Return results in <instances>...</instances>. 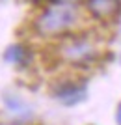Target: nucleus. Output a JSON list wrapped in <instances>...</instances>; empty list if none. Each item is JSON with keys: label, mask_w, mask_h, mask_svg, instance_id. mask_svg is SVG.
<instances>
[{"label": "nucleus", "mask_w": 121, "mask_h": 125, "mask_svg": "<svg viewBox=\"0 0 121 125\" xmlns=\"http://www.w3.org/2000/svg\"><path fill=\"white\" fill-rule=\"evenodd\" d=\"M54 2H58V4H76L80 0H54Z\"/></svg>", "instance_id": "nucleus-6"}, {"label": "nucleus", "mask_w": 121, "mask_h": 125, "mask_svg": "<svg viewBox=\"0 0 121 125\" xmlns=\"http://www.w3.org/2000/svg\"><path fill=\"white\" fill-rule=\"evenodd\" d=\"M0 125H4V123H0Z\"/></svg>", "instance_id": "nucleus-8"}, {"label": "nucleus", "mask_w": 121, "mask_h": 125, "mask_svg": "<svg viewBox=\"0 0 121 125\" xmlns=\"http://www.w3.org/2000/svg\"><path fill=\"white\" fill-rule=\"evenodd\" d=\"M116 118H117V123L121 125V103H119V106H117V114H116Z\"/></svg>", "instance_id": "nucleus-7"}, {"label": "nucleus", "mask_w": 121, "mask_h": 125, "mask_svg": "<svg viewBox=\"0 0 121 125\" xmlns=\"http://www.w3.org/2000/svg\"><path fill=\"white\" fill-rule=\"evenodd\" d=\"M95 54H97V49L88 37H69L60 47L62 60H65L67 63H73V65L90 63L95 58Z\"/></svg>", "instance_id": "nucleus-2"}, {"label": "nucleus", "mask_w": 121, "mask_h": 125, "mask_svg": "<svg viewBox=\"0 0 121 125\" xmlns=\"http://www.w3.org/2000/svg\"><path fill=\"white\" fill-rule=\"evenodd\" d=\"M4 60L9 63H17V65H22V63L28 62V49L22 47V45H11L4 54Z\"/></svg>", "instance_id": "nucleus-5"}, {"label": "nucleus", "mask_w": 121, "mask_h": 125, "mask_svg": "<svg viewBox=\"0 0 121 125\" xmlns=\"http://www.w3.org/2000/svg\"><path fill=\"white\" fill-rule=\"evenodd\" d=\"M88 10L95 19L108 21L119 13L121 4L119 0H88Z\"/></svg>", "instance_id": "nucleus-3"}, {"label": "nucleus", "mask_w": 121, "mask_h": 125, "mask_svg": "<svg viewBox=\"0 0 121 125\" xmlns=\"http://www.w3.org/2000/svg\"><path fill=\"white\" fill-rule=\"evenodd\" d=\"M76 22V10L73 4L50 6L36 19V32L43 37H54L71 28Z\"/></svg>", "instance_id": "nucleus-1"}, {"label": "nucleus", "mask_w": 121, "mask_h": 125, "mask_svg": "<svg viewBox=\"0 0 121 125\" xmlns=\"http://www.w3.org/2000/svg\"><path fill=\"white\" fill-rule=\"evenodd\" d=\"M84 95H86L84 86L74 84V82H63V84H60L58 88L54 90V97H56L58 101H62L63 104L78 103V101L84 99Z\"/></svg>", "instance_id": "nucleus-4"}]
</instances>
